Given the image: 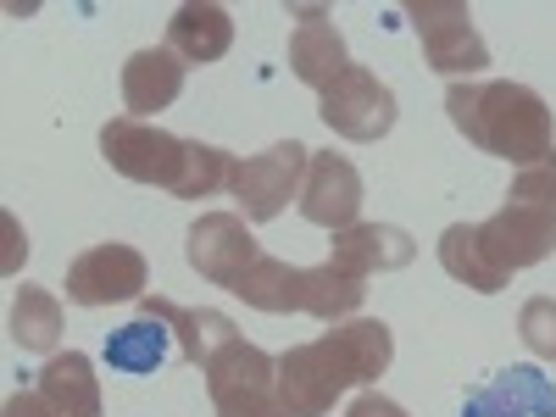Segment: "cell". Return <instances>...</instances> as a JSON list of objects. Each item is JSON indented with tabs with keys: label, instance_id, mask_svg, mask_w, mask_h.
Returning a JSON list of instances; mask_svg holds the SVG:
<instances>
[{
	"label": "cell",
	"instance_id": "23",
	"mask_svg": "<svg viewBox=\"0 0 556 417\" xmlns=\"http://www.w3.org/2000/svg\"><path fill=\"white\" fill-rule=\"evenodd\" d=\"M367 295V278H356L351 267L340 262H323V267H306V317L317 323H345Z\"/></svg>",
	"mask_w": 556,
	"mask_h": 417
},
{
	"label": "cell",
	"instance_id": "17",
	"mask_svg": "<svg viewBox=\"0 0 556 417\" xmlns=\"http://www.w3.org/2000/svg\"><path fill=\"white\" fill-rule=\"evenodd\" d=\"M139 312H146V317H162L167 329L178 334V351L190 356L195 367H206L228 340H240L235 323H228L223 312H190V306H178V301H167V295H146V301H139Z\"/></svg>",
	"mask_w": 556,
	"mask_h": 417
},
{
	"label": "cell",
	"instance_id": "20",
	"mask_svg": "<svg viewBox=\"0 0 556 417\" xmlns=\"http://www.w3.org/2000/svg\"><path fill=\"white\" fill-rule=\"evenodd\" d=\"M235 295L256 312H306V267H290V262L262 251L235 285Z\"/></svg>",
	"mask_w": 556,
	"mask_h": 417
},
{
	"label": "cell",
	"instance_id": "11",
	"mask_svg": "<svg viewBox=\"0 0 556 417\" xmlns=\"http://www.w3.org/2000/svg\"><path fill=\"white\" fill-rule=\"evenodd\" d=\"M301 217L317 228H351L362 217V173L340 151H312L306 190H301Z\"/></svg>",
	"mask_w": 556,
	"mask_h": 417
},
{
	"label": "cell",
	"instance_id": "2",
	"mask_svg": "<svg viewBox=\"0 0 556 417\" xmlns=\"http://www.w3.org/2000/svg\"><path fill=\"white\" fill-rule=\"evenodd\" d=\"M445 112L456 123V134L479 146L484 156H501L513 167H534L545 156H556V123L551 106L534 96L529 84H451L445 89Z\"/></svg>",
	"mask_w": 556,
	"mask_h": 417
},
{
	"label": "cell",
	"instance_id": "5",
	"mask_svg": "<svg viewBox=\"0 0 556 417\" xmlns=\"http://www.w3.org/2000/svg\"><path fill=\"white\" fill-rule=\"evenodd\" d=\"M417 39H424V56L434 73H445L451 84H468L473 73L490 67V51L473 28V12L462 0H412L406 7Z\"/></svg>",
	"mask_w": 556,
	"mask_h": 417
},
{
	"label": "cell",
	"instance_id": "15",
	"mask_svg": "<svg viewBox=\"0 0 556 417\" xmlns=\"http://www.w3.org/2000/svg\"><path fill=\"white\" fill-rule=\"evenodd\" d=\"M228 45H235V17L212 0H190V7H178L167 17V51L184 62V67H212L228 56Z\"/></svg>",
	"mask_w": 556,
	"mask_h": 417
},
{
	"label": "cell",
	"instance_id": "9",
	"mask_svg": "<svg viewBox=\"0 0 556 417\" xmlns=\"http://www.w3.org/2000/svg\"><path fill=\"white\" fill-rule=\"evenodd\" d=\"M184 256H190V267L206 278V285H223L235 290L245 267L262 256L251 223L235 217V212H206L201 223H190V235H184Z\"/></svg>",
	"mask_w": 556,
	"mask_h": 417
},
{
	"label": "cell",
	"instance_id": "14",
	"mask_svg": "<svg viewBox=\"0 0 556 417\" xmlns=\"http://www.w3.org/2000/svg\"><path fill=\"white\" fill-rule=\"evenodd\" d=\"M184 73H190V67H184L167 45H146V51H134L123 62V106H128V117L151 123L156 112H167L184 96Z\"/></svg>",
	"mask_w": 556,
	"mask_h": 417
},
{
	"label": "cell",
	"instance_id": "6",
	"mask_svg": "<svg viewBox=\"0 0 556 417\" xmlns=\"http://www.w3.org/2000/svg\"><path fill=\"white\" fill-rule=\"evenodd\" d=\"M101 156L134 178V184H156V190H178L184 162H190V139H173L156 123H139V117H112L101 128Z\"/></svg>",
	"mask_w": 556,
	"mask_h": 417
},
{
	"label": "cell",
	"instance_id": "24",
	"mask_svg": "<svg viewBox=\"0 0 556 417\" xmlns=\"http://www.w3.org/2000/svg\"><path fill=\"white\" fill-rule=\"evenodd\" d=\"M235 156H228L223 146H206V139H190V162H184V178H178V190L173 201H206L217 190H228V178H235Z\"/></svg>",
	"mask_w": 556,
	"mask_h": 417
},
{
	"label": "cell",
	"instance_id": "13",
	"mask_svg": "<svg viewBox=\"0 0 556 417\" xmlns=\"http://www.w3.org/2000/svg\"><path fill=\"white\" fill-rule=\"evenodd\" d=\"M462 417H556V384L529 362L501 367L484 390L468 395Z\"/></svg>",
	"mask_w": 556,
	"mask_h": 417
},
{
	"label": "cell",
	"instance_id": "7",
	"mask_svg": "<svg viewBox=\"0 0 556 417\" xmlns=\"http://www.w3.org/2000/svg\"><path fill=\"white\" fill-rule=\"evenodd\" d=\"M317 117L340 139H351V146H374V139H384L395 128V89L379 73L351 62L329 89H317Z\"/></svg>",
	"mask_w": 556,
	"mask_h": 417
},
{
	"label": "cell",
	"instance_id": "22",
	"mask_svg": "<svg viewBox=\"0 0 556 417\" xmlns=\"http://www.w3.org/2000/svg\"><path fill=\"white\" fill-rule=\"evenodd\" d=\"M12 345L17 351H56L62 345V301L39 285H23V295L12 301Z\"/></svg>",
	"mask_w": 556,
	"mask_h": 417
},
{
	"label": "cell",
	"instance_id": "10",
	"mask_svg": "<svg viewBox=\"0 0 556 417\" xmlns=\"http://www.w3.org/2000/svg\"><path fill=\"white\" fill-rule=\"evenodd\" d=\"M151 267L134 245H96L67 267V301L73 306H112V301H146Z\"/></svg>",
	"mask_w": 556,
	"mask_h": 417
},
{
	"label": "cell",
	"instance_id": "25",
	"mask_svg": "<svg viewBox=\"0 0 556 417\" xmlns=\"http://www.w3.org/2000/svg\"><path fill=\"white\" fill-rule=\"evenodd\" d=\"M518 334H523V345H529L540 362H556V301H551V295L523 301V312H518Z\"/></svg>",
	"mask_w": 556,
	"mask_h": 417
},
{
	"label": "cell",
	"instance_id": "26",
	"mask_svg": "<svg viewBox=\"0 0 556 417\" xmlns=\"http://www.w3.org/2000/svg\"><path fill=\"white\" fill-rule=\"evenodd\" d=\"M345 417H406L390 395H379V390H362L351 406H345Z\"/></svg>",
	"mask_w": 556,
	"mask_h": 417
},
{
	"label": "cell",
	"instance_id": "27",
	"mask_svg": "<svg viewBox=\"0 0 556 417\" xmlns=\"http://www.w3.org/2000/svg\"><path fill=\"white\" fill-rule=\"evenodd\" d=\"M0 417H62L51 401H45L39 390H17L12 401H7V412H0Z\"/></svg>",
	"mask_w": 556,
	"mask_h": 417
},
{
	"label": "cell",
	"instance_id": "12",
	"mask_svg": "<svg viewBox=\"0 0 556 417\" xmlns=\"http://www.w3.org/2000/svg\"><path fill=\"white\" fill-rule=\"evenodd\" d=\"M351 67L345 56V34L329 23L323 7H295V28H290V73L312 89H329L340 73Z\"/></svg>",
	"mask_w": 556,
	"mask_h": 417
},
{
	"label": "cell",
	"instance_id": "16",
	"mask_svg": "<svg viewBox=\"0 0 556 417\" xmlns=\"http://www.w3.org/2000/svg\"><path fill=\"white\" fill-rule=\"evenodd\" d=\"M412 256H417V245H412L406 228H395V223H351V228H340V235H334V251H329V262L351 267L356 278L395 273Z\"/></svg>",
	"mask_w": 556,
	"mask_h": 417
},
{
	"label": "cell",
	"instance_id": "18",
	"mask_svg": "<svg viewBox=\"0 0 556 417\" xmlns=\"http://www.w3.org/2000/svg\"><path fill=\"white\" fill-rule=\"evenodd\" d=\"M34 390L51 401L62 417H106L101 412V384H96V367H89L84 351H67V356H51L39 367Z\"/></svg>",
	"mask_w": 556,
	"mask_h": 417
},
{
	"label": "cell",
	"instance_id": "4",
	"mask_svg": "<svg viewBox=\"0 0 556 417\" xmlns=\"http://www.w3.org/2000/svg\"><path fill=\"white\" fill-rule=\"evenodd\" d=\"M306 167H312V151L301 139H278V146L245 156L228 178V195L240 201L245 223H273L278 212L290 206V195L306 190Z\"/></svg>",
	"mask_w": 556,
	"mask_h": 417
},
{
	"label": "cell",
	"instance_id": "1",
	"mask_svg": "<svg viewBox=\"0 0 556 417\" xmlns=\"http://www.w3.org/2000/svg\"><path fill=\"white\" fill-rule=\"evenodd\" d=\"M390 356H395V334L384 317L334 323L329 334L278 356V395H285L290 417H323L345 390L374 384L390 367Z\"/></svg>",
	"mask_w": 556,
	"mask_h": 417
},
{
	"label": "cell",
	"instance_id": "8",
	"mask_svg": "<svg viewBox=\"0 0 556 417\" xmlns=\"http://www.w3.org/2000/svg\"><path fill=\"white\" fill-rule=\"evenodd\" d=\"M473 228H479L484 256H490L506 278H513L518 267L545 262V256L556 251V212H551V206H534V201H513V195H506V206H501L495 217L473 223Z\"/></svg>",
	"mask_w": 556,
	"mask_h": 417
},
{
	"label": "cell",
	"instance_id": "21",
	"mask_svg": "<svg viewBox=\"0 0 556 417\" xmlns=\"http://www.w3.org/2000/svg\"><path fill=\"white\" fill-rule=\"evenodd\" d=\"M440 267L456 278V285H468V290H479V295L506 290V273L484 256L479 228H473V223H451L445 235H440Z\"/></svg>",
	"mask_w": 556,
	"mask_h": 417
},
{
	"label": "cell",
	"instance_id": "3",
	"mask_svg": "<svg viewBox=\"0 0 556 417\" xmlns=\"http://www.w3.org/2000/svg\"><path fill=\"white\" fill-rule=\"evenodd\" d=\"M206 395L217 417H290L285 395H278V362L245 340H228L206 362Z\"/></svg>",
	"mask_w": 556,
	"mask_h": 417
},
{
	"label": "cell",
	"instance_id": "19",
	"mask_svg": "<svg viewBox=\"0 0 556 417\" xmlns=\"http://www.w3.org/2000/svg\"><path fill=\"white\" fill-rule=\"evenodd\" d=\"M173 329L162 317H146L139 312L134 323H123V329H112V340H106V367H117V374H134V379H151L156 367L167 362V351H173Z\"/></svg>",
	"mask_w": 556,
	"mask_h": 417
}]
</instances>
